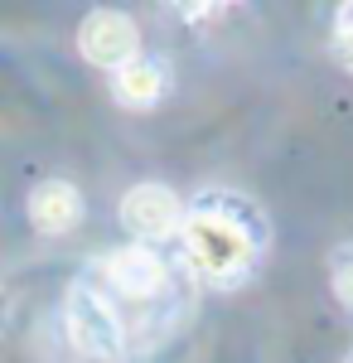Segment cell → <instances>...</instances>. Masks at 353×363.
<instances>
[{"mask_svg":"<svg viewBox=\"0 0 353 363\" xmlns=\"http://www.w3.org/2000/svg\"><path fill=\"white\" fill-rule=\"evenodd\" d=\"M179 247L198 281L232 291L262 267V257L271 247V218L262 213L257 199L237 189H203L194 194V203H184Z\"/></svg>","mask_w":353,"mask_h":363,"instance_id":"1","label":"cell"},{"mask_svg":"<svg viewBox=\"0 0 353 363\" xmlns=\"http://www.w3.org/2000/svg\"><path fill=\"white\" fill-rule=\"evenodd\" d=\"M63 325H68V335L78 344V354H87V359H97V363H121L131 354V320L121 315V306L102 291V281L92 277V272L68 286V296H63Z\"/></svg>","mask_w":353,"mask_h":363,"instance_id":"2","label":"cell"},{"mask_svg":"<svg viewBox=\"0 0 353 363\" xmlns=\"http://www.w3.org/2000/svg\"><path fill=\"white\" fill-rule=\"evenodd\" d=\"M92 277L102 281V291H107L111 301L121 306H155L169 296V286H174V272H169V262H164L155 247H145V242H126V247L107 252L102 262H97V272Z\"/></svg>","mask_w":353,"mask_h":363,"instance_id":"3","label":"cell"},{"mask_svg":"<svg viewBox=\"0 0 353 363\" xmlns=\"http://www.w3.org/2000/svg\"><path fill=\"white\" fill-rule=\"evenodd\" d=\"M121 223H126V233H131L136 242H145V247L169 242V238H179V228H184V199L174 194L169 184H155V179L131 184V189L121 194Z\"/></svg>","mask_w":353,"mask_h":363,"instance_id":"4","label":"cell"},{"mask_svg":"<svg viewBox=\"0 0 353 363\" xmlns=\"http://www.w3.org/2000/svg\"><path fill=\"white\" fill-rule=\"evenodd\" d=\"M78 54L107 73H121L126 63L140 58V29L121 10H92L78 25Z\"/></svg>","mask_w":353,"mask_h":363,"instance_id":"5","label":"cell"},{"mask_svg":"<svg viewBox=\"0 0 353 363\" xmlns=\"http://www.w3.org/2000/svg\"><path fill=\"white\" fill-rule=\"evenodd\" d=\"M29 223L39 238H63V233H73L82 223V194L78 184H68V179H39L34 189H29V203H25Z\"/></svg>","mask_w":353,"mask_h":363,"instance_id":"6","label":"cell"},{"mask_svg":"<svg viewBox=\"0 0 353 363\" xmlns=\"http://www.w3.org/2000/svg\"><path fill=\"white\" fill-rule=\"evenodd\" d=\"M164 87H169V73H164L160 58H136L121 73H111V97L126 112H150L164 97Z\"/></svg>","mask_w":353,"mask_h":363,"instance_id":"7","label":"cell"},{"mask_svg":"<svg viewBox=\"0 0 353 363\" xmlns=\"http://www.w3.org/2000/svg\"><path fill=\"white\" fill-rule=\"evenodd\" d=\"M329 286H334V301L344 310H353V242H339L329 257Z\"/></svg>","mask_w":353,"mask_h":363,"instance_id":"8","label":"cell"},{"mask_svg":"<svg viewBox=\"0 0 353 363\" xmlns=\"http://www.w3.org/2000/svg\"><path fill=\"white\" fill-rule=\"evenodd\" d=\"M329 49H334V58H339V68L353 73V34H334V39H329Z\"/></svg>","mask_w":353,"mask_h":363,"instance_id":"9","label":"cell"},{"mask_svg":"<svg viewBox=\"0 0 353 363\" xmlns=\"http://www.w3.org/2000/svg\"><path fill=\"white\" fill-rule=\"evenodd\" d=\"M334 34H353V0H344L334 10Z\"/></svg>","mask_w":353,"mask_h":363,"instance_id":"10","label":"cell"},{"mask_svg":"<svg viewBox=\"0 0 353 363\" xmlns=\"http://www.w3.org/2000/svg\"><path fill=\"white\" fill-rule=\"evenodd\" d=\"M349 363H353V354H349Z\"/></svg>","mask_w":353,"mask_h":363,"instance_id":"11","label":"cell"}]
</instances>
